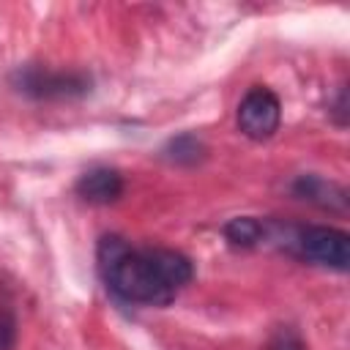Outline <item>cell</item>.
I'll list each match as a JSON object with an SVG mask.
<instances>
[{
    "instance_id": "1",
    "label": "cell",
    "mask_w": 350,
    "mask_h": 350,
    "mask_svg": "<svg viewBox=\"0 0 350 350\" xmlns=\"http://www.w3.org/2000/svg\"><path fill=\"white\" fill-rule=\"evenodd\" d=\"M104 284L129 304L167 306L191 282L194 265L183 252L145 246L137 249L120 235H104L96 249Z\"/></svg>"
},
{
    "instance_id": "2",
    "label": "cell",
    "mask_w": 350,
    "mask_h": 350,
    "mask_svg": "<svg viewBox=\"0 0 350 350\" xmlns=\"http://www.w3.org/2000/svg\"><path fill=\"white\" fill-rule=\"evenodd\" d=\"M276 241L287 252H293L295 257L312 265H323L331 271H347L350 265V235L345 230L325 224H306V227L295 224L279 230Z\"/></svg>"
},
{
    "instance_id": "3",
    "label": "cell",
    "mask_w": 350,
    "mask_h": 350,
    "mask_svg": "<svg viewBox=\"0 0 350 350\" xmlns=\"http://www.w3.org/2000/svg\"><path fill=\"white\" fill-rule=\"evenodd\" d=\"M14 88L38 101L79 98L90 90V77L82 71H49L41 66H25L14 74Z\"/></svg>"
},
{
    "instance_id": "4",
    "label": "cell",
    "mask_w": 350,
    "mask_h": 350,
    "mask_svg": "<svg viewBox=\"0 0 350 350\" xmlns=\"http://www.w3.org/2000/svg\"><path fill=\"white\" fill-rule=\"evenodd\" d=\"M282 123V101L273 90L254 85L246 90V96L238 104V129L243 137L262 142L276 134Z\"/></svg>"
},
{
    "instance_id": "5",
    "label": "cell",
    "mask_w": 350,
    "mask_h": 350,
    "mask_svg": "<svg viewBox=\"0 0 350 350\" xmlns=\"http://www.w3.org/2000/svg\"><path fill=\"white\" fill-rule=\"evenodd\" d=\"M293 194L298 200H306L317 208H325V211H334V213H345L347 211V191L345 186L334 183V180H325L320 175H298L293 180Z\"/></svg>"
},
{
    "instance_id": "6",
    "label": "cell",
    "mask_w": 350,
    "mask_h": 350,
    "mask_svg": "<svg viewBox=\"0 0 350 350\" xmlns=\"http://www.w3.org/2000/svg\"><path fill=\"white\" fill-rule=\"evenodd\" d=\"M77 194L90 205H109L123 194V175L112 167H93L79 175Z\"/></svg>"
},
{
    "instance_id": "7",
    "label": "cell",
    "mask_w": 350,
    "mask_h": 350,
    "mask_svg": "<svg viewBox=\"0 0 350 350\" xmlns=\"http://www.w3.org/2000/svg\"><path fill=\"white\" fill-rule=\"evenodd\" d=\"M221 232L232 246H241V249H252L265 241V224L254 216H235L224 224Z\"/></svg>"
},
{
    "instance_id": "8",
    "label": "cell",
    "mask_w": 350,
    "mask_h": 350,
    "mask_svg": "<svg viewBox=\"0 0 350 350\" xmlns=\"http://www.w3.org/2000/svg\"><path fill=\"white\" fill-rule=\"evenodd\" d=\"M205 156V145L194 137V134H180V137H172L164 148V159H170L172 164H197L200 159Z\"/></svg>"
},
{
    "instance_id": "9",
    "label": "cell",
    "mask_w": 350,
    "mask_h": 350,
    "mask_svg": "<svg viewBox=\"0 0 350 350\" xmlns=\"http://www.w3.org/2000/svg\"><path fill=\"white\" fill-rule=\"evenodd\" d=\"M271 350H306V347L293 328H279L271 339Z\"/></svg>"
},
{
    "instance_id": "10",
    "label": "cell",
    "mask_w": 350,
    "mask_h": 350,
    "mask_svg": "<svg viewBox=\"0 0 350 350\" xmlns=\"http://www.w3.org/2000/svg\"><path fill=\"white\" fill-rule=\"evenodd\" d=\"M14 342H16V323L11 312L0 309V350H11Z\"/></svg>"
}]
</instances>
